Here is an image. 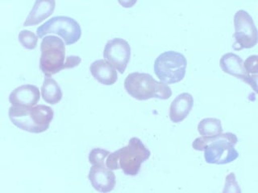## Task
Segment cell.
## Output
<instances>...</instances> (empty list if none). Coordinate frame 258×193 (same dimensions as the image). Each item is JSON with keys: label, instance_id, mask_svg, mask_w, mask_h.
<instances>
[{"label": "cell", "instance_id": "obj_1", "mask_svg": "<svg viewBox=\"0 0 258 193\" xmlns=\"http://www.w3.org/2000/svg\"><path fill=\"white\" fill-rule=\"evenodd\" d=\"M238 139L231 132L222 133L210 137H200L194 141L192 147L196 151H204V159L210 164H228L236 160L239 153L235 149Z\"/></svg>", "mask_w": 258, "mask_h": 193}, {"label": "cell", "instance_id": "obj_2", "mask_svg": "<svg viewBox=\"0 0 258 193\" xmlns=\"http://www.w3.org/2000/svg\"><path fill=\"white\" fill-rule=\"evenodd\" d=\"M151 152L141 139L133 137L128 144L118 151L110 153L106 159V167L110 170L121 169L125 175L135 176L141 164L149 159Z\"/></svg>", "mask_w": 258, "mask_h": 193}, {"label": "cell", "instance_id": "obj_3", "mask_svg": "<svg viewBox=\"0 0 258 193\" xmlns=\"http://www.w3.org/2000/svg\"><path fill=\"white\" fill-rule=\"evenodd\" d=\"M9 119L16 127L22 131L40 134L46 131L54 117L51 107L36 105L31 107H11L8 111Z\"/></svg>", "mask_w": 258, "mask_h": 193}, {"label": "cell", "instance_id": "obj_4", "mask_svg": "<svg viewBox=\"0 0 258 193\" xmlns=\"http://www.w3.org/2000/svg\"><path fill=\"white\" fill-rule=\"evenodd\" d=\"M125 90L133 99L139 101L158 99L167 100L172 96L171 88L157 81L152 75L145 72H132L124 80Z\"/></svg>", "mask_w": 258, "mask_h": 193}, {"label": "cell", "instance_id": "obj_5", "mask_svg": "<svg viewBox=\"0 0 258 193\" xmlns=\"http://www.w3.org/2000/svg\"><path fill=\"white\" fill-rule=\"evenodd\" d=\"M187 61L183 54L168 51L157 56L154 62V72L161 82L175 84L183 80Z\"/></svg>", "mask_w": 258, "mask_h": 193}, {"label": "cell", "instance_id": "obj_6", "mask_svg": "<svg viewBox=\"0 0 258 193\" xmlns=\"http://www.w3.org/2000/svg\"><path fill=\"white\" fill-rule=\"evenodd\" d=\"M40 68L45 76H50L64 69L66 46L57 36H47L40 44Z\"/></svg>", "mask_w": 258, "mask_h": 193}, {"label": "cell", "instance_id": "obj_7", "mask_svg": "<svg viewBox=\"0 0 258 193\" xmlns=\"http://www.w3.org/2000/svg\"><path fill=\"white\" fill-rule=\"evenodd\" d=\"M49 33L58 35L64 40V44L71 45L80 40L82 29L75 19L69 16H54L36 29L39 38Z\"/></svg>", "mask_w": 258, "mask_h": 193}, {"label": "cell", "instance_id": "obj_8", "mask_svg": "<svg viewBox=\"0 0 258 193\" xmlns=\"http://www.w3.org/2000/svg\"><path fill=\"white\" fill-rule=\"evenodd\" d=\"M234 49L241 50L243 48H251L257 44V29L253 19L244 10H239L234 16Z\"/></svg>", "mask_w": 258, "mask_h": 193}, {"label": "cell", "instance_id": "obj_9", "mask_svg": "<svg viewBox=\"0 0 258 193\" xmlns=\"http://www.w3.org/2000/svg\"><path fill=\"white\" fill-rule=\"evenodd\" d=\"M103 56L109 64L123 74L131 58V47L123 39H112L105 45Z\"/></svg>", "mask_w": 258, "mask_h": 193}, {"label": "cell", "instance_id": "obj_10", "mask_svg": "<svg viewBox=\"0 0 258 193\" xmlns=\"http://www.w3.org/2000/svg\"><path fill=\"white\" fill-rule=\"evenodd\" d=\"M222 70L225 73L236 76V78L240 79L244 82L249 84L256 92V80L257 78H251L247 74L244 68V60L240 56L235 54L233 52H228L223 55L220 61Z\"/></svg>", "mask_w": 258, "mask_h": 193}, {"label": "cell", "instance_id": "obj_11", "mask_svg": "<svg viewBox=\"0 0 258 193\" xmlns=\"http://www.w3.org/2000/svg\"><path fill=\"white\" fill-rule=\"evenodd\" d=\"M88 178L92 187L100 192H110L115 186V173L106 167L92 165Z\"/></svg>", "mask_w": 258, "mask_h": 193}, {"label": "cell", "instance_id": "obj_12", "mask_svg": "<svg viewBox=\"0 0 258 193\" xmlns=\"http://www.w3.org/2000/svg\"><path fill=\"white\" fill-rule=\"evenodd\" d=\"M40 99L39 88L33 84H23L17 87L9 95L12 107H35Z\"/></svg>", "mask_w": 258, "mask_h": 193}, {"label": "cell", "instance_id": "obj_13", "mask_svg": "<svg viewBox=\"0 0 258 193\" xmlns=\"http://www.w3.org/2000/svg\"><path fill=\"white\" fill-rule=\"evenodd\" d=\"M194 106V99L189 92L177 95L170 105L169 119L174 123H179L189 115Z\"/></svg>", "mask_w": 258, "mask_h": 193}, {"label": "cell", "instance_id": "obj_14", "mask_svg": "<svg viewBox=\"0 0 258 193\" xmlns=\"http://www.w3.org/2000/svg\"><path fill=\"white\" fill-rule=\"evenodd\" d=\"M56 2L54 0H37L24 21V26H34L52 16L54 12Z\"/></svg>", "mask_w": 258, "mask_h": 193}, {"label": "cell", "instance_id": "obj_15", "mask_svg": "<svg viewBox=\"0 0 258 193\" xmlns=\"http://www.w3.org/2000/svg\"><path fill=\"white\" fill-rule=\"evenodd\" d=\"M90 71L93 77L104 85H112L118 80L116 69L106 60L94 61L90 66Z\"/></svg>", "mask_w": 258, "mask_h": 193}, {"label": "cell", "instance_id": "obj_16", "mask_svg": "<svg viewBox=\"0 0 258 193\" xmlns=\"http://www.w3.org/2000/svg\"><path fill=\"white\" fill-rule=\"evenodd\" d=\"M41 94L44 102L51 105L60 103L62 99V90L54 79L45 76L41 87Z\"/></svg>", "mask_w": 258, "mask_h": 193}, {"label": "cell", "instance_id": "obj_17", "mask_svg": "<svg viewBox=\"0 0 258 193\" xmlns=\"http://www.w3.org/2000/svg\"><path fill=\"white\" fill-rule=\"evenodd\" d=\"M198 131L204 137L215 136L223 133L221 121L214 118H207L200 121Z\"/></svg>", "mask_w": 258, "mask_h": 193}, {"label": "cell", "instance_id": "obj_18", "mask_svg": "<svg viewBox=\"0 0 258 193\" xmlns=\"http://www.w3.org/2000/svg\"><path fill=\"white\" fill-rule=\"evenodd\" d=\"M19 42L26 49L32 50L37 46L38 36L35 33L28 30L20 31L18 36Z\"/></svg>", "mask_w": 258, "mask_h": 193}, {"label": "cell", "instance_id": "obj_19", "mask_svg": "<svg viewBox=\"0 0 258 193\" xmlns=\"http://www.w3.org/2000/svg\"><path fill=\"white\" fill-rule=\"evenodd\" d=\"M110 153V151L104 149H92L89 154V162L92 165L106 167V159Z\"/></svg>", "mask_w": 258, "mask_h": 193}, {"label": "cell", "instance_id": "obj_20", "mask_svg": "<svg viewBox=\"0 0 258 193\" xmlns=\"http://www.w3.org/2000/svg\"><path fill=\"white\" fill-rule=\"evenodd\" d=\"M257 57L256 55L248 56L244 62V68L251 78H257Z\"/></svg>", "mask_w": 258, "mask_h": 193}, {"label": "cell", "instance_id": "obj_21", "mask_svg": "<svg viewBox=\"0 0 258 193\" xmlns=\"http://www.w3.org/2000/svg\"><path fill=\"white\" fill-rule=\"evenodd\" d=\"M224 192H240L241 190L238 185L236 180V176L233 172L230 173L228 176L226 177L225 187H224Z\"/></svg>", "mask_w": 258, "mask_h": 193}, {"label": "cell", "instance_id": "obj_22", "mask_svg": "<svg viewBox=\"0 0 258 193\" xmlns=\"http://www.w3.org/2000/svg\"><path fill=\"white\" fill-rule=\"evenodd\" d=\"M80 56H69L67 57L66 62H64V68H73L78 66L80 64Z\"/></svg>", "mask_w": 258, "mask_h": 193}]
</instances>
